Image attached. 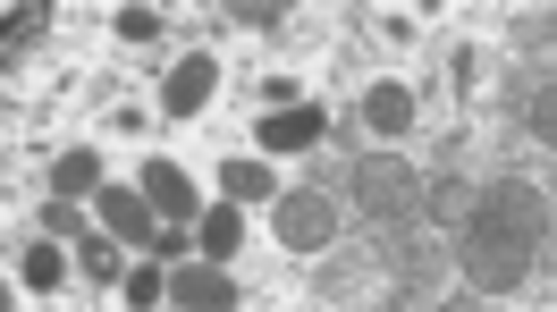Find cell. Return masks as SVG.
Wrapping results in <instances>:
<instances>
[{
  "mask_svg": "<svg viewBox=\"0 0 557 312\" xmlns=\"http://www.w3.org/2000/svg\"><path fill=\"white\" fill-rule=\"evenodd\" d=\"M541 245H549V195L523 186V177H498L482 186L465 220H456V262L482 296H516L523 278L541 271Z\"/></svg>",
  "mask_w": 557,
  "mask_h": 312,
  "instance_id": "obj_1",
  "label": "cell"
},
{
  "mask_svg": "<svg viewBox=\"0 0 557 312\" xmlns=\"http://www.w3.org/2000/svg\"><path fill=\"white\" fill-rule=\"evenodd\" d=\"M347 203L372 220V228H397V220H414L422 186H414V161L406 152H363L347 161Z\"/></svg>",
  "mask_w": 557,
  "mask_h": 312,
  "instance_id": "obj_2",
  "label": "cell"
},
{
  "mask_svg": "<svg viewBox=\"0 0 557 312\" xmlns=\"http://www.w3.org/2000/svg\"><path fill=\"white\" fill-rule=\"evenodd\" d=\"M271 237H278V253H321L338 237V203L321 186H287V195H271Z\"/></svg>",
  "mask_w": 557,
  "mask_h": 312,
  "instance_id": "obj_3",
  "label": "cell"
},
{
  "mask_svg": "<svg viewBox=\"0 0 557 312\" xmlns=\"http://www.w3.org/2000/svg\"><path fill=\"white\" fill-rule=\"evenodd\" d=\"M388 262H397V287H406V304H431V296H440V278H448V253L422 237L414 220H397V228H388Z\"/></svg>",
  "mask_w": 557,
  "mask_h": 312,
  "instance_id": "obj_4",
  "label": "cell"
},
{
  "mask_svg": "<svg viewBox=\"0 0 557 312\" xmlns=\"http://www.w3.org/2000/svg\"><path fill=\"white\" fill-rule=\"evenodd\" d=\"M253 143H262V152H321V143H330V110L321 102H287V110H262V127H253Z\"/></svg>",
  "mask_w": 557,
  "mask_h": 312,
  "instance_id": "obj_5",
  "label": "cell"
},
{
  "mask_svg": "<svg viewBox=\"0 0 557 312\" xmlns=\"http://www.w3.org/2000/svg\"><path fill=\"white\" fill-rule=\"evenodd\" d=\"M170 304H186V312H228V304H245V287L228 278V262H170Z\"/></svg>",
  "mask_w": 557,
  "mask_h": 312,
  "instance_id": "obj_6",
  "label": "cell"
},
{
  "mask_svg": "<svg viewBox=\"0 0 557 312\" xmlns=\"http://www.w3.org/2000/svg\"><path fill=\"white\" fill-rule=\"evenodd\" d=\"M94 220H102L119 245H152V228H161V211H152L144 186H102V195H94Z\"/></svg>",
  "mask_w": 557,
  "mask_h": 312,
  "instance_id": "obj_7",
  "label": "cell"
},
{
  "mask_svg": "<svg viewBox=\"0 0 557 312\" xmlns=\"http://www.w3.org/2000/svg\"><path fill=\"white\" fill-rule=\"evenodd\" d=\"M211 93H220V60H211V51H195V60H177V68L161 76V110H170V118H203Z\"/></svg>",
  "mask_w": 557,
  "mask_h": 312,
  "instance_id": "obj_8",
  "label": "cell"
},
{
  "mask_svg": "<svg viewBox=\"0 0 557 312\" xmlns=\"http://www.w3.org/2000/svg\"><path fill=\"white\" fill-rule=\"evenodd\" d=\"M144 195H152V211H161V220H177V228H195V220H203L195 177L177 170V161H161V152H144Z\"/></svg>",
  "mask_w": 557,
  "mask_h": 312,
  "instance_id": "obj_9",
  "label": "cell"
},
{
  "mask_svg": "<svg viewBox=\"0 0 557 312\" xmlns=\"http://www.w3.org/2000/svg\"><path fill=\"white\" fill-rule=\"evenodd\" d=\"M363 127L381 143H397V136H414V85H397V76H381L372 93H363V110H355Z\"/></svg>",
  "mask_w": 557,
  "mask_h": 312,
  "instance_id": "obj_10",
  "label": "cell"
},
{
  "mask_svg": "<svg viewBox=\"0 0 557 312\" xmlns=\"http://www.w3.org/2000/svg\"><path fill=\"white\" fill-rule=\"evenodd\" d=\"M237 245H245V203H211L195 220V253L203 262H237Z\"/></svg>",
  "mask_w": 557,
  "mask_h": 312,
  "instance_id": "obj_11",
  "label": "cell"
},
{
  "mask_svg": "<svg viewBox=\"0 0 557 312\" xmlns=\"http://www.w3.org/2000/svg\"><path fill=\"white\" fill-rule=\"evenodd\" d=\"M51 195L94 203V195H102V152H85V143H76V152H60V161H51Z\"/></svg>",
  "mask_w": 557,
  "mask_h": 312,
  "instance_id": "obj_12",
  "label": "cell"
},
{
  "mask_svg": "<svg viewBox=\"0 0 557 312\" xmlns=\"http://www.w3.org/2000/svg\"><path fill=\"white\" fill-rule=\"evenodd\" d=\"M76 271L94 278V287H119V278H127V271H119V237H110L102 220H94V228L76 237Z\"/></svg>",
  "mask_w": 557,
  "mask_h": 312,
  "instance_id": "obj_13",
  "label": "cell"
},
{
  "mask_svg": "<svg viewBox=\"0 0 557 312\" xmlns=\"http://www.w3.org/2000/svg\"><path fill=\"white\" fill-rule=\"evenodd\" d=\"M220 186H228V203H271V195H278V170H271V161H228Z\"/></svg>",
  "mask_w": 557,
  "mask_h": 312,
  "instance_id": "obj_14",
  "label": "cell"
},
{
  "mask_svg": "<svg viewBox=\"0 0 557 312\" xmlns=\"http://www.w3.org/2000/svg\"><path fill=\"white\" fill-rule=\"evenodd\" d=\"M17 278H26L35 296H51V287H69V253H60V245H26V253H17Z\"/></svg>",
  "mask_w": 557,
  "mask_h": 312,
  "instance_id": "obj_15",
  "label": "cell"
},
{
  "mask_svg": "<svg viewBox=\"0 0 557 312\" xmlns=\"http://www.w3.org/2000/svg\"><path fill=\"white\" fill-rule=\"evenodd\" d=\"M42 35H51V9H42V0H17V9L0 17V42H9V60H17L26 42H42Z\"/></svg>",
  "mask_w": 557,
  "mask_h": 312,
  "instance_id": "obj_16",
  "label": "cell"
},
{
  "mask_svg": "<svg viewBox=\"0 0 557 312\" xmlns=\"http://www.w3.org/2000/svg\"><path fill=\"white\" fill-rule=\"evenodd\" d=\"M119 296H127V304H170V262H152V253H144V262H136V271H127V278H119Z\"/></svg>",
  "mask_w": 557,
  "mask_h": 312,
  "instance_id": "obj_17",
  "label": "cell"
},
{
  "mask_svg": "<svg viewBox=\"0 0 557 312\" xmlns=\"http://www.w3.org/2000/svg\"><path fill=\"white\" fill-rule=\"evenodd\" d=\"M516 102H523V118H532V136L557 152V102H549V85H541V76H516Z\"/></svg>",
  "mask_w": 557,
  "mask_h": 312,
  "instance_id": "obj_18",
  "label": "cell"
},
{
  "mask_svg": "<svg viewBox=\"0 0 557 312\" xmlns=\"http://www.w3.org/2000/svg\"><path fill=\"white\" fill-rule=\"evenodd\" d=\"M161 26H170V17H161V9H144V0H127V9L110 17V35L136 42V51H144V42H161Z\"/></svg>",
  "mask_w": 557,
  "mask_h": 312,
  "instance_id": "obj_19",
  "label": "cell"
},
{
  "mask_svg": "<svg viewBox=\"0 0 557 312\" xmlns=\"http://www.w3.org/2000/svg\"><path fill=\"white\" fill-rule=\"evenodd\" d=\"M35 228H51V237H69V245H76V237H85V228H94V220L76 211V195H51V203L35 211Z\"/></svg>",
  "mask_w": 557,
  "mask_h": 312,
  "instance_id": "obj_20",
  "label": "cell"
},
{
  "mask_svg": "<svg viewBox=\"0 0 557 312\" xmlns=\"http://www.w3.org/2000/svg\"><path fill=\"white\" fill-rule=\"evenodd\" d=\"M228 17H237L245 35H278V26H287V9H278V0H228Z\"/></svg>",
  "mask_w": 557,
  "mask_h": 312,
  "instance_id": "obj_21",
  "label": "cell"
},
{
  "mask_svg": "<svg viewBox=\"0 0 557 312\" xmlns=\"http://www.w3.org/2000/svg\"><path fill=\"white\" fill-rule=\"evenodd\" d=\"M422 203H431V220H465V203H473V186H465V177H440V186H431Z\"/></svg>",
  "mask_w": 557,
  "mask_h": 312,
  "instance_id": "obj_22",
  "label": "cell"
},
{
  "mask_svg": "<svg viewBox=\"0 0 557 312\" xmlns=\"http://www.w3.org/2000/svg\"><path fill=\"white\" fill-rule=\"evenodd\" d=\"M144 253H152V262H186V253H195V228H177V220H161Z\"/></svg>",
  "mask_w": 557,
  "mask_h": 312,
  "instance_id": "obj_23",
  "label": "cell"
},
{
  "mask_svg": "<svg viewBox=\"0 0 557 312\" xmlns=\"http://www.w3.org/2000/svg\"><path fill=\"white\" fill-rule=\"evenodd\" d=\"M355 287H363V262H355V253H347V262H330V271H321V296H330V304H347Z\"/></svg>",
  "mask_w": 557,
  "mask_h": 312,
  "instance_id": "obj_24",
  "label": "cell"
},
{
  "mask_svg": "<svg viewBox=\"0 0 557 312\" xmlns=\"http://www.w3.org/2000/svg\"><path fill=\"white\" fill-rule=\"evenodd\" d=\"M448 76H456V93H473V85H482V51L465 42V51H456V60H448Z\"/></svg>",
  "mask_w": 557,
  "mask_h": 312,
  "instance_id": "obj_25",
  "label": "cell"
}]
</instances>
